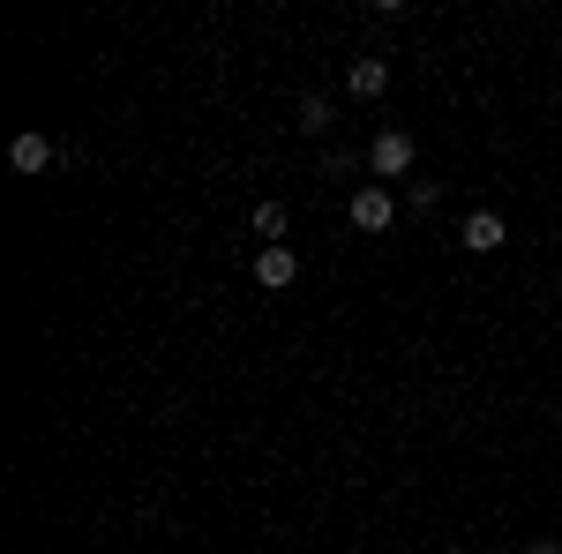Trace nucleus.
Instances as JSON below:
<instances>
[{"instance_id": "4", "label": "nucleus", "mask_w": 562, "mask_h": 554, "mask_svg": "<svg viewBox=\"0 0 562 554\" xmlns=\"http://www.w3.org/2000/svg\"><path fill=\"white\" fill-rule=\"evenodd\" d=\"M346 90H352V98H368V105H375V98L390 90V60H383V53H360V60L346 68Z\"/></svg>"}, {"instance_id": "6", "label": "nucleus", "mask_w": 562, "mask_h": 554, "mask_svg": "<svg viewBox=\"0 0 562 554\" xmlns=\"http://www.w3.org/2000/svg\"><path fill=\"white\" fill-rule=\"evenodd\" d=\"M503 240H510V233H503V217H495V211H473V217H465V248H473V256H495Z\"/></svg>"}, {"instance_id": "7", "label": "nucleus", "mask_w": 562, "mask_h": 554, "mask_svg": "<svg viewBox=\"0 0 562 554\" xmlns=\"http://www.w3.org/2000/svg\"><path fill=\"white\" fill-rule=\"evenodd\" d=\"M330 121H338V105H330L323 90H307V98H301V128L307 135H330Z\"/></svg>"}, {"instance_id": "5", "label": "nucleus", "mask_w": 562, "mask_h": 554, "mask_svg": "<svg viewBox=\"0 0 562 554\" xmlns=\"http://www.w3.org/2000/svg\"><path fill=\"white\" fill-rule=\"evenodd\" d=\"M53 158H60V150H53V143H45L38 128H23L15 143H8V166H15V172H45Z\"/></svg>"}, {"instance_id": "11", "label": "nucleus", "mask_w": 562, "mask_h": 554, "mask_svg": "<svg viewBox=\"0 0 562 554\" xmlns=\"http://www.w3.org/2000/svg\"><path fill=\"white\" fill-rule=\"evenodd\" d=\"M442 554H473V547H442Z\"/></svg>"}, {"instance_id": "9", "label": "nucleus", "mask_w": 562, "mask_h": 554, "mask_svg": "<svg viewBox=\"0 0 562 554\" xmlns=\"http://www.w3.org/2000/svg\"><path fill=\"white\" fill-rule=\"evenodd\" d=\"M405 203H413V211H435V203H442V188H435V180H413V188H405Z\"/></svg>"}, {"instance_id": "2", "label": "nucleus", "mask_w": 562, "mask_h": 554, "mask_svg": "<svg viewBox=\"0 0 562 554\" xmlns=\"http://www.w3.org/2000/svg\"><path fill=\"white\" fill-rule=\"evenodd\" d=\"M413 158H420L413 128H383L375 143H368V166H375V180H397V172H413Z\"/></svg>"}, {"instance_id": "8", "label": "nucleus", "mask_w": 562, "mask_h": 554, "mask_svg": "<svg viewBox=\"0 0 562 554\" xmlns=\"http://www.w3.org/2000/svg\"><path fill=\"white\" fill-rule=\"evenodd\" d=\"M256 233L262 248H285V203H256Z\"/></svg>"}, {"instance_id": "1", "label": "nucleus", "mask_w": 562, "mask_h": 554, "mask_svg": "<svg viewBox=\"0 0 562 554\" xmlns=\"http://www.w3.org/2000/svg\"><path fill=\"white\" fill-rule=\"evenodd\" d=\"M346 217H352V233H390L397 195H390L383 180H368V188H352V195H346Z\"/></svg>"}, {"instance_id": "10", "label": "nucleus", "mask_w": 562, "mask_h": 554, "mask_svg": "<svg viewBox=\"0 0 562 554\" xmlns=\"http://www.w3.org/2000/svg\"><path fill=\"white\" fill-rule=\"evenodd\" d=\"M525 554H562V547H555V540H532V547H525Z\"/></svg>"}, {"instance_id": "3", "label": "nucleus", "mask_w": 562, "mask_h": 554, "mask_svg": "<svg viewBox=\"0 0 562 554\" xmlns=\"http://www.w3.org/2000/svg\"><path fill=\"white\" fill-rule=\"evenodd\" d=\"M256 285H262V293L301 285V256H293V248H256Z\"/></svg>"}]
</instances>
